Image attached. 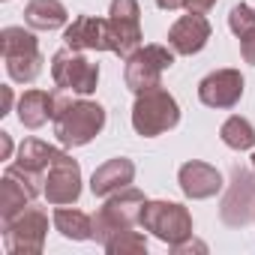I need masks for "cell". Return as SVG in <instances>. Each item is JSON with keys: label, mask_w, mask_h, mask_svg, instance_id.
Wrapping results in <instances>:
<instances>
[{"label": "cell", "mask_w": 255, "mask_h": 255, "mask_svg": "<svg viewBox=\"0 0 255 255\" xmlns=\"http://www.w3.org/2000/svg\"><path fill=\"white\" fill-rule=\"evenodd\" d=\"M105 129V108L93 99H66L54 117V135L63 147H84Z\"/></svg>", "instance_id": "6da1fadb"}, {"label": "cell", "mask_w": 255, "mask_h": 255, "mask_svg": "<svg viewBox=\"0 0 255 255\" xmlns=\"http://www.w3.org/2000/svg\"><path fill=\"white\" fill-rule=\"evenodd\" d=\"M219 219L228 228H243L255 219V171L249 168H234L228 192L219 207Z\"/></svg>", "instance_id": "30bf717a"}, {"label": "cell", "mask_w": 255, "mask_h": 255, "mask_svg": "<svg viewBox=\"0 0 255 255\" xmlns=\"http://www.w3.org/2000/svg\"><path fill=\"white\" fill-rule=\"evenodd\" d=\"M219 138L225 147L231 150H252L255 147V126L240 117V114H231L222 126H219Z\"/></svg>", "instance_id": "7402d4cb"}, {"label": "cell", "mask_w": 255, "mask_h": 255, "mask_svg": "<svg viewBox=\"0 0 255 255\" xmlns=\"http://www.w3.org/2000/svg\"><path fill=\"white\" fill-rule=\"evenodd\" d=\"M243 96V75L240 69H216L201 78L198 99L207 108H234Z\"/></svg>", "instance_id": "5bb4252c"}, {"label": "cell", "mask_w": 255, "mask_h": 255, "mask_svg": "<svg viewBox=\"0 0 255 255\" xmlns=\"http://www.w3.org/2000/svg\"><path fill=\"white\" fill-rule=\"evenodd\" d=\"M0 51L6 60V72L18 84H30L42 72V51L39 39L24 27H3L0 30Z\"/></svg>", "instance_id": "277c9868"}, {"label": "cell", "mask_w": 255, "mask_h": 255, "mask_svg": "<svg viewBox=\"0 0 255 255\" xmlns=\"http://www.w3.org/2000/svg\"><path fill=\"white\" fill-rule=\"evenodd\" d=\"M228 27H231V33H234L237 39L246 36V33H252V30H255V9H252L249 3L231 6V12H228Z\"/></svg>", "instance_id": "cb8c5ba5"}, {"label": "cell", "mask_w": 255, "mask_h": 255, "mask_svg": "<svg viewBox=\"0 0 255 255\" xmlns=\"http://www.w3.org/2000/svg\"><path fill=\"white\" fill-rule=\"evenodd\" d=\"M63 42L75 51H111V30H108V18H96V15H78L66 30H63Z\"/></svg>", "instance_id": "9a60e30c"}, {"label": "cell", "mask_w": 255, "mask_h": 255, "mask_svg": "<svg viewBox=\"0 0 255 255\" xmlns=\"http://www.w3.org/2000/svg\"><path fill=\"white\" fill-rule=\"evenodd\" d=\"M105 252L108 255H141V252H147V237L135 228L120 231L105 243Z\"/></svg>", "instance_id": "603a6c76"}, {"label": "cell", "mask_w": 255, "mask_h": 255, "mask_svg": "<svg viewBox=\"0 0 255 255\" xmlns=\"http://www.w3.org/2000/svg\"><path fill=\"white\" fill-rule=\"evenodd\" d=\"M252 168H255V153H252Z\"/></svg>", "instance_id": "f546056e"}, {"label": "cell", "mask_w": 255, "mask_h": 255, "mask_svg": "<svg viewBox=\"0 0 255 255\" xmlns=\"http://www.w3.org/2000/svg\"><path fill=\"white\" fill-rule=\"evenodd\" d=\"M135 180V162L126 159V156H117V159H108L105 165H99L90 177V192L96 198H108L120 189H126Z\"/></svg>", "instance_id": "ac0fdd59"}, {"label": "cell", "mask_w": 255, "mask_h": 255, "mask_svg": "<svg viewBox=\"0 0 255 255\" xmlns=\"http://www.w3.org/2000/svg\"><path fill=\"white\" fill-rule=\"evenodd\" d=\"M210 42V21L201 15V12H189V15H180L171 30H168V45L174 54H183V57H192L198 54L204 45Z\"/></svg>", "instance_id": "2e32d148"}, {"label": "cell", "mask_w": 255, "mask_h": 255, "mask_svg": "<svg viewBox=\"0 0 255 255\" xmlns=\"http://www.w3.org/2000/svg\"><path fill=\"white\" fill-rule=\"evenodd\" d=\"M180 123V105L177 99L159 84L150 90L135 93V105H132V129L141 138H156Z\"/></svg>", "instance_id": "7a4b0ae2"}, {"label": "cell", "mask_w": 255, "mask_h": 255, "mask_svg": "<svg viewBox=\"0 0 255 255\" xmlns=\"http://www.w3.org/2000/svg\"><path fill=\"white\" fill-rule=\"evenodd\" d=\"M63 153H66V150H60V147H54V144H45V141H39V138H27V141H21V147H18L15 165H21L24 171L36 174V177H45V171H48Z\"/></svg>", "instance_id": "d6986e66"}, {"label": "cell", "mask_w": 255, "mask_h": 255, "mask_svg": "<svg viewBox=\"0 0 255 255\" xmlns=\"http://www.w3.org/2000/svg\"><path fill=\"white\" fill-rule=\"evenodd\" d=\"M51 78L66 93L90 96L99 84V66L90 63L84 57V51H75L66 45V48L54 51V57H51Z\"/></svg>", "instance_id": "ba28073f"}, {"label": "cell", "mask_w": 255, "mask_h": 255, "mask_svg": "<svg viewBox=\"0 0 255 255\" xmlns=\"http://www.w3.org/2000/svg\"><path fill=\"white\" fill-rule=\"evenodd\" d=\"M12 111V87H3V111L0 114H9Z\"/></svg>", "instance_id": "f1b7e54d"}, {"label": "cell", "mask_w": 255, "mask_h": 255, "mask_svg": "<svg viewBox=\"0 0 255 255\" xmlns=\"http://www.w3.org/2000/svg\"><path fill=\"white\" fill-rule=\"evenodd\" d=\"M66 105V90H24L18 99V120L27 129H39L60 114Z\"/></svg>", "instance_id": "4fadbf2b"}, {"label": "cell", "mask_w": 255, "mask_h": 255, "mask_svg": "<svg viewBox=\"0 0 255 255\" xmlns=\"http://www.w3.org/2000/svg\"><path fill=\"white\" fill-rule=\"evenodd\" d=\"M144 192L135 189V186H126L114 195L105 198V204L93 213V240L96 243H108L114 234L120 231H129L138 225V216H141V207H144Z\"/></svg>", "instance_id": "3957f363"}, {"label": "cell", "mask_w": 255, "mask_h": 255, "mask_svg": "<svg viewBox=\"0 0 255 255\" xmlns=\"http://www.w3.org/2000/svg\"><path fill=\"white\" fill-rule=\"evenodd\" d=\"M3 225V246L9 255H39L48 234V213L42 207L27 204L9 219H0Z\"/></svg>", "instance_id": "5b68a950"}, {"label": "cell", "mask_w": 255, "mask_h": 255, "mask_svg": "<svg viewBox=\"0 0 255 255\" xmlns=\"http://www.w3.org/2000/svg\"><path fill=\"white\" fill-rule=\"evenodd\" d=\"M177 183H180L183 195H186V198H195V201L213 198V195L225 186L219 168H213V165H207V162H198V159H189V162L180 165Z\"/></svg>", "instance_id": "e0dca14e"}, {"label": "cell", "mask_w": 255, "mask_h": 255, "mask_svg": "<svg viewBox=\"0 0 255 255\" xmlns=\"http://www.w3.org/2000/svg\"><path fill=\"white\" fill-rule=\"evenodd\" d=\"M54 228L66 240H93V216H87L84 210H75L69 204L54 210Z\"/></svg>", "instance_id": "44dd1931"}, {"label": "cell", "mask_w": 255, "mask_h": 255, "mask_svg": "<svg viewBox=\"0 0 255 255\" xmlns=\"http://www.w3.org/2000/svg\"><path fill=\"white\" fill-rule=\"evenodd\" d=\"M12 156V138L9 132H0V159H9Z\"/></svg>", "instance_id": "4316f807"}, {"label": "cell", "mask_w": 255, "mask_h": 255, "mask_svg": "<svg viewBox=\"0 0 255 255\" xmlns=\"http://www.w3.org/2000/svg\"><path fill=\"white\" fill-rule=\"evenodd\" d=\"M240 57L255 66V30L246 33V36H240Z\"/></svg>", "instance_id": "d4e9b609"}, {"label": "cell", "mask_w": 255, "mask_h": 255, "mask_svg": "<svg viewBox=\"0 0 255 255\" xmlns=\"http://www.w3.org/2000/svg\"><path fill=\"white\" fill-rule=\"evenodd\" d=\"M156 6L165 9V12H177V9L186 6V0H156Z\"/></svg>", "instance_id": "83f0119b"}, {"label": "cell", "mask_w": 255, "mask_h": 255, "mask_svg": "<svg viewBox=\"0 0 255 255\" xmlns=\"http://www.w3.org/2000/svg\"><path fill=\"white\" fill-rule=\"evenodd\" d=\"M66 18H69V12L60 0H30L24 6V21L33 30H57L66 24Z\"/></svg>", "instance_id": "ffe728a7"}, {"label": "cell", "mask_w": 255, "mask_h": 255, "mask_svg": "<svg viewBox=\"0 0 255 255\" xmlns=\"http://www.w3.org/2000/svg\"><path fill=\"white\" fill-rule=\"evenodd\" d=\"M138 225L168 246H177L192 237V216L177 201H144Z\"/></svg>", "instance_id": "8992f818"}, {"label": "cell", "mask_w": 255, "mask_h": 255, "mask_svg": "<svg viewBox=\"0 0 255 255\" xmlns=\"http://www.w3.org/2000/svg\"><path fill=\"white\" fill-rule=\"evenodd\" d=\"M108 30H111V51L117 57H129L141 48V9L138 0H111L108 9Z\"/></svg>", "instance_id": "9c48e42d"}, {"label": "cell", "mask_w": 255, "mask_h": 255, "mask_svg": "<svg viewBox=\"0 0 255 255\" xmlns=\"http://www.w3.org/2000/svg\"><path fill=\"white\" fill-rule=\"evenodd\" d=\"M213 6H216V0H186V6H183V9H189V12H201V15H204V12H210Z\"/></svg>", "instance_id": "484cf974"}, {"label": "cell", "mask_w": 255, "mask_h": 255, "mask_svg": "<svg viewBox=\"0 0 255 255\" xmlns=\"http://www.w3.org/2000/svg\"><path fill=\"white\" fill-rule=\"evenodd\" d=\"M174 66V51L171 45H141L135 54L126 57L123 81L132 93L150 90L162 84V72Z\"/></svg>", "instance_id": "52a82bcc"}, {"label": "cell", "mask_w": 255, "mask_h": 255, "mask_svg": "<svg viewBox=\"0 0 255 255\" xmlns=\"http://www.w3.org/2000/svg\"><path fill=\"white\" fill-rule=\"evenodd\" d=\"M36 195H42V177H36L12 162L3 171V177H0V219L15 216L18 210L33 204Z\"/></svg>", "instance_id": "8fae6325"}, {"label": "cell", "mask_w": 255, "mask_h": 255, "mask_svg": "<svg viewBox=\"0 0 255 255\" xmlns=\"http://www.w3.org/2000/svg\"><path fill=\"white\" fill-rule=\"evenodd\" d=\"M42 195L48 198V204L63 207V204H75L81 198V165L63 153L42 177Z\"/></svg>", "instance_id": "7c38bea8"}]
</instances>
